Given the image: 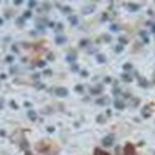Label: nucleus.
<instances>
[{"label":"nucleus","instance_id":"obj_1","mask_svg":"<svg viewBox=\"0 0 155 155\" xmlns=\"http://www.w3.org/2000/svg\"><path fill=\"white\" fill-rule=\"evenodd\" d=\"M54 95L59 96V98H65V96H68V90L64 88V87H58V88L54 90Z\"/></svg>","mask_w":155,"mask_h":155},{"label":"nucleus","instance_id":"obj_2","mask_svg":"<svg viewBox=\"0 0 155 155\" xmlns=\"http://www.w3.org/2000/svg\"><path fill=\"white\" fill-rule=\"evenodd\" d=\"M115 107H116V109H123V107H124V104H123L121 101H116V102H115Z\"/></svg>","mask_w":155,"mask_h":155},{"label":"nucleus","instance_id":"obj_3","mask_svg":"<svg viewBox=\"0 0 155 155\" xmlns=\"http://www.w3.org/2000/svg\"><path fill=\"white\" fill-rule=\"evenodd\" d=\"M28 116H30L31 120H36V118H37V115H36L34 112H28Z\"/></svg>","mask_w":155,"mask_h":155},{"label":"nucleus","instance_id":"obj_4","mask_svg":"<svg viewBox=\"0 0 155 155\" xmlns=\"http://www.w3.org/2000/svg\"><path fill=\"white\" fill-rule=\"evenodd\" d=\"M110 143H112V137H109V138L104 140V144H110Z\"/></svg>","mask_w":155,"mask_h":155},{"label":"nucleus","instance_id":"obj_5","mask_svg":"<svg viewBox=\"0 0 155 155\" xmlns=\"http://www.w3.org/2000/svg\"><path fill=\"white\" fill-rule=\"evenodd\" d=\"M129 8H132V11H137V9H138L137 5H129Z\"/></svg>","mask_w":155,"mask_h":155},{"label":"nucleus","instance_id":"obj_6","mask_svg":"<svg viewBox=\"0 0 155 155\" xmlns=\"http://www.w3.org/2000/svg\"><path fill=\"white\" fill-rule=\"evenodd\" d=\"M71 23L76 25V23H78V19H76V17H71Z\"/></svg>","mask_w":155,"mask_h":155},{"label":"nucleus","instance_id":"obj_7","mask_svg":"<svg viewBox=\"0 0 155 155\" xmlns=\"http://www.w3.org/2000/svg\"><path fill=\"white\" fill-rule=\"evenodd\" d=\"M90 11H92V6H87V8L84 9V12H90Z\"/></svg>","mask_w":155,"mask_h":155},{"label":"nucleus","instance_id":"obj_8","mask_svg":"<svg viewBox=\"0 0 155 155\" xmlns=\"http://www.w3.org/2000/svg\"><path fill=\"white\" fill-rule=\"evenodd\" d=\"M6 61L8 62H12V56H6Z\"/></svg>","mask_w":155,"mask_h":155},{"label":"nucleus","instance_id":"obj_9","mask_svg":"<svg viewBox=\"0 0 155 155\" xmlns=\"http://www.w3.org/2000/svg\"><path fill=\"white\" fill-rule=\"evenodd\" d=\"M0 109H2V101H0Z\"/></svg>","mask_w":155,"mask_h":155}]
</instances>
